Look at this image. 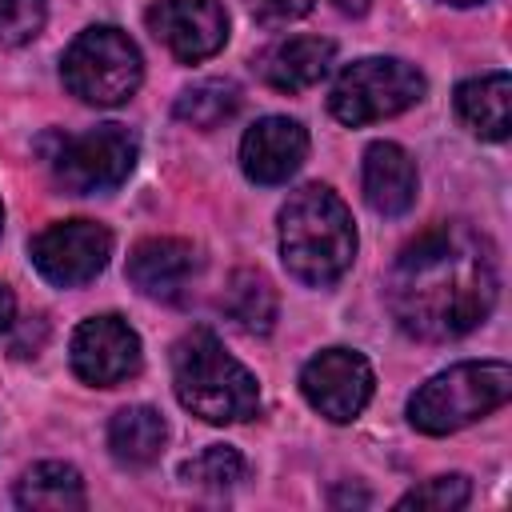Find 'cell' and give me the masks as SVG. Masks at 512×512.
I'll use <instances>...</instances> for the list:
<instances>
[{
	"label": "cell",
	"instance_id": "obj_1",
	"mask_svg": "<svg viewBox=\"0 0 512 512\" xmlns=\"http://www.w3.org/2000/svg\"><path fill=\"white\" fill-rule=\"evenodd\" d=\"M500 292L496 248L464 220H444L408 240L384 296L396 324L416 340H456L488 320Z\"/></svg>",
	"mask_w": 512,
	"mask_h": 512
},
{
	"label": "cell",
	"instance_id": "obj_2",
	"mask_svg": "<svg viewBox=\"0 0 512 512\" xmlns=\"http://www.w3.org/2000/svg\"><path fill=\"white\" fill-rule=\"evenodd\" d=\"M356 256V224L348 204L328 184H304L280 208V260L284 268L308 284H336Z\"/></svg>",
	"mask_w": 512,
	"mask_h": 512
},
{
	"label": "cell",
	"instance_id": "obj_3",
	"mask_svg": "<svg viewBox=\"0 0 512 512\" xmlns=\"http://www.w3.org/2000/svg\"><path fill=\"white\" fill-rule=\"evenodd\" d=\"M172 388L176 400L208 424H244L260 412L256 376L208 328H192L176 340Z\"/></svg>",
	"mask_w": 512,
	"mask_h": 512
},
{
	"label": "cell",
	"instance_id": "obj_4",
	"mask_svg": "<svg viewBox=\"0 0 512 512\" xmlns=\"http://www.w3.org/2000/svg\"><path fill=\"white\" fill-rule=\"evenodd\" d=\"M512 396V368L504 360H464L420 384L408 400V420L424 436H448Z\"/></svg>",
	"mask_w": 512,
	"mask_h": 512
},
{
	"label": "cell",
	"instance_id": "obj_5",
	"mask_svg": "<svg viewBox=\"0 0 512 512\" xmlns=\"http://www.w3.org/2000/svg\"><path fill=\"white\" fill-rule=\"evenodd\" d=\"M60 76L76 100L96 108H116L140 88L144 60L140 48L128 40V32L112 24H92L64 48Z\"/></svg>",
	"mask_w": 512,
	"mask_h": 512
},
{
	"label": "cell",
	"instance_id": "obj_6",
	"mask_svg": "<svg viewBox=\"0 0 512 512\" xmlns=\"http://www.w3.org/2000/svg\"><path fill=\"white\" fill-rule=\"evenodd\" d=\"M424 76L420 68H412L400 56H364L344 64V72L336 76L332 92H328V112L348 124V128H364L372 120H388L400 116L404 108H412L424 96Z\"/></svg>",
	"mask_w": 512,
	"mask_h": 512
},
{
	"label": "cell",
	"instance_id": "obj_7",
	"mask_svg": "<svg viewBox=\"0 0 512 512\" xmlns=\"http://www.w3.org/2000/svg\"><path fill=\"white\" fill-rule=\"evenodd\" d=\"M136 156H140V140L132 128L96 124L60 144V152L52 156V176L64 192L96 196L120 188L136 168Z\"/></svg>",
	"mask_w": 512,
	"mask_h": 512
},
{
	"label": "cell",
	"instance_id": "obj_8",
	"mask_svg": "<svg viewBox=\"0 0 512 512\" xmlns=\"http://www.w3.org/2000/svg\"><path fill=\"white\" fill-rule=\"evenodd\" d=\"M28 256L36 272L56 288H80L96 280L112 256V232L96 220H60L32 236Z\"/></svg>",
	"mask_w": 512,
	"mask_h": 512
},
{
	"label": "cell",
	"instance_id": "obj_9",
	"mask_svg": "<svg viewBox=\"0 0 512 512\" xmlns=\"http://www.w3.org/2000/svg\"><path fill=\"white\" fill-rule=\"evenodd\" d=\"M376 376L372 364L352 348H324L300 368V392L304 400L332 424L356 420L372 400Z\"/></svg>",
	"mask_w": 512,
	"mask_h": 512
},
{
	"label": "cell",
	"instance_id": "obj_10",
	"mask_svg": "<svg viewBox=\"0 0 512 512\" xmlns=\"http://www.w3.org/2000/svg\"><path fill=\"white\" fill-rule=\"evenodd\" d=\"M72 372L92 388H116L140 372V336L128 320L104 312L72 332Z\"/></svg>",
	"mask_w": 512,
	"mask_h": 512
},
{
	"label": "cell",
	"instance_id": "obj_11",
	"mask_svg": "<svg viewBox=\"0 0 512 512\" xmlns=\"http://www.w3.org/2000/svg\"><path fill=\"white\" fill-rule=\"evenodd\" d=\"M144 20H148V32L180 64L208 60L228 40V12L220 0H156Z\"/></svg>",
	"mask_w": 512,
	"mask_h": 512
},
{
	"label": "cell",
	"instance_id": "obj_12",
	"mask_svg": "<svg viewBox=\"0 0 512 512\" xmlns=\"http://www.w3.org/2000/svg\"><path fill=\"white\" fill-rule=\"evenodd\" d=\"M308 160V132L288 116H260L240 140V168L256 184H284Z\"/></svg>",
	"mask_w": 512,
	"mask_h": 512
},
{
	"label": "cell",
	"instance_id": "obj_13",
	"mask_svg": "<svg viewBox=\"0 0 512 512\" xmlns=\"http://www.w3.org/2000/svg\"><path fill=\"white\" fill-rule=\"evenodd\" d=\"M200 272V252L176 236H148L128 252V280L152 300H180Z\"/></svg>",
	"mask_w": 512,
	"mask_h": 512
},
{
	"label": "cell",
	"instance_id": "obj_14",
	"mask_svg": "<svg viewBox=\"0 0 512 512\" xmlns=\"http://www.w3.org/2000/svg\"><path fill=\"white\" fill-rule=\"evenodd\" d=\"M416 184H420L416 164L400 144L376 140L364 148V200L372 212L404 216L416 204Z\"/></svg>",
	"mask_w": 512,
	"mask_h": 512
},
{
	"label": "cell",
	"instance_id": "obj_15",
	"mask_svg": "<svg viewBox=\"0 0 512 512\" xmlns=\"http://www.w3.org/2000/svg\"><path fill=\"white\" fill-rule=\"evenodd\" d=\"M332 56H336V44L324 36H288L256 56V72L276 92H304L316 80H324V72L332 68Z\"/></svg>",
	"mask_w": 512,
	"mask_h": 512
},
{
	"label": "cell",
	"instance_id": "obj_16",
	"mask_svg": "<svg viewBox=\"0 0 512 512\" xmlns=\"http://www.w3.org/2000/svg\"><path fill=\"white\" fill-rule=\"evenodd\" d=\"M456 116L480 140H504L512 128V80L508 72L472 76L456 88Z\"/></svg>",
	"mask_w": 512,
	"mask_h": 512
},
{
	"label": "cell",
	"instance_id": "obj_17",
	"mask_svg": "<svg viewBox=\"0 0 512 512\" xmlns=\"http://www.w3.org/2000/svg\"><path fill=\"white\" fill-rule=\"evenodd\" d=\"M168 444V424L152 404H128L108 424V448L128 468H148Z\"/></svg>",
	"mask_w": 512,
	"mask_h": 512
},
{
	"label": "cell",
	"instance_id": "obj_18",
	"mask_svg": "<svg viewBox=\"0 0 512 512\" xmlns=\"http://www.w3.org/2000/svg\"><path fill=\"white\" fill-rule=\"evenodd\" d=\"M16 504L32 512H80L88 504L84 480L64 460H40L16 480Z\"/></svg>",
	"mask_w": 512,
	"mask_h": 512
},
{
	"label": "cell",
	"instance_id": "obj_19",
	"mask_svg": "<svg viewBox=\"0 0 512 512\" xmlns=\"http://www.w3.org/2000/svg\"><path fill=\"white\" fill-rule=\"evenodd\" d=\"M220 308L236 328H244L252 336H264L276 324V288L260 268H236L228 276Z\"/></svg>",
	"mask_w": 512,
	"mask_h": 512
},
{
	"label": "cell",
	"instance_id": "obj_20",
	"mask_svg": "<svg viewBox=\"0 0 512 512\" xmlns=\"http://www.w3.org/2000/svg\"><path fill=\"white\" fill-rule=\"evenodd\" d=\"M240 100H244V96H240L236 80L212 76V80H200V84L184 88V92L176 96L172 112H176L180 124H192V128H216V124H224V120L236 116Z\"/></svg>",
	"mask_w": 512,
	"mask_h": 512
},
{
	"label": "cell",
	"instance_id": "obj_21",
	"mask_svg": "<svg viewBox=\"0 0 512 512\" xmlns=\"http://www.w3.org/2000/svg\"><path fill=\"white\" fill-rule=\"evenodd\" d=\"M180 476L196 488H212V492H224L232 484L244 480V456L232 448V444H208L200 456H192Z\"/></svg>",
	"mask_w": 512,
	"mask_h": 512
},
{
	"label": "cell",
	"instance_id": "obj_22",
	"mask_svg": "<svg viewBox=\"0 0 512 512\" xmlns=\"http://www.w3.org/2000/svg\"><path fill=\"white\" fill-rule=\"evenodd\" d=\"M468 496H472L468 476L448 472V476H432V480L416 484L412 492H404V496L396 500V508H400V512H408V508H424V512H456V508L468 504Z\"/></svg>",
	"mask_w": 512,
	"mask_h": 512
},
{
	"label": "cell",
	"instance_id": "obj_23",
	"mask_svg": "<svg viewBox=\"0 0 512 512\" xmlns=\"http://www.w3.org/2000/svg\"><path fill=\"white\" fill-rule=\"evenodd\" d=\"M48 0H0V44H28L40 36Z\"/></svg>",
	"mask_w": 512,
	"mask_h": 512
},
{
	"label": "cell",
	"instance_id": "obj_24",
	"mask_svg": "<svg viewBox=\"0 0 512 512\" xmlns=\"http://www.w3.org/2000/svg\"><path fill=\"white\" fill-rule=\"evenodd\" d=\"M312 4H316V0H252V12H256L260 24L280 28V24H292V20L308 16Z\"/></svg>",
	"mask_w": 512,
	"mask_h": 512
},
{
	"label": "cell",
	"instance_id": "obj_25",
	"mask_svg": "<svg viewBox=\"0 0 512 512\" xmlns=\"http://www.w3.org/2000/svg\"><path fill=\"white\" fill-rule=\"evenodd\" d=\"M12 316H16V300H12V292L0 284V332L12 324Z\"/></svg>",
	"mask_w": 512,
	"mask_h": 512
},
{
	"label": "cell",
	"instance_id": "obj_26",
	"mask_svg": "<svg viewBox=\"0 0 512 512\" xmlns=\"http://www.w3.org/2000/svg\"><path fill=\"white\" fill-rule=\"evenodd\" d=\"M368 4H372V0H332V8H336V12H344V16H364V12H368Z\"/></svg>",
	"mask_w": 512,
	"mask_h": 512
},
{
	"label": "cell",
	"instance_id": "obj_27",
	"mask_svg": "<svg viewBox=\"0 0 512 512\" xmlns=\"http://www.w3.org/2000/svg\"><path fill=\"white\" fill-rule=\"evenodd\" d=\"M444 4H456V8H468V4H484V0H444Z\"/></svg>",
	"mask_w": 512,
	"mask_h": 512
},
{
	"label": "cell",
	"instance_id": "obj_28",
	"mask_svg": "<svg viewBox=\"0 0 512 512\" xmlns=\"http://www.w3.org/2000/svg\"><path fill=\"white\" fill-rule=\"evenodd\" d=\"M0 232H4V208H0Z\"/></svg>",
	"mask_w": 512,
	"mask_h": 512
}]
</instances>
